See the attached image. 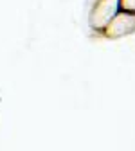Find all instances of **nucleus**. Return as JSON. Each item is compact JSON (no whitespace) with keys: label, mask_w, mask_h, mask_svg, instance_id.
I'll use <instances>...</instances> for the list:
<instances>
[]
</instances>
